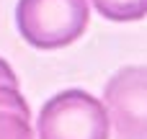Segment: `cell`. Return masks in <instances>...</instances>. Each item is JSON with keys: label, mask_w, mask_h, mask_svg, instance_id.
I'll return each mask as SVG.
<instances>
[{"label": "cell", "mask_w": 147, "mask_h": 139, "mask_svg": "<svg viewBox=\"0 0 147 139\" xmlns=\"http://www.w3.org/2000/svg\"><path fill=\"white\" fill-rule=\"evenodd\" d=\"M88 0H18L16 26L36 49H62L88 28Z\"/></svg>", "instance_id": "1"}, {"label": "cell", "mask_w": 147, "mask_h": 139, "mask_svg": "<svg viewBox=\"0 0 147 139\" xmlns=\"http://www.w3.org/2000/svg\"><path fill=\"white\" fill-rule=\"evenodd\" d=\"M111 119L106 106L78 88L49 98L36 119L39 139H109Z\"/></svg>", "instance_id": "2"}, {"label": "cell", "mask_w": 147, "mask_h": 139, "mask_svg": "<svg viewBox=\"0 0 147 139\" xmlns=\"http://www.w3.org/2000/svg\"><path fill=\"white\" fill-rule=\"evenodd\" d=\"M114 139H147V67L129 64L114 72L103 88Z\"/></svg>", "instance_id": "3"}, {"label": "cell", "mask_w": 147, "mask_h": 139, "mask_svg": "<svg viewBox=\"0 0 147 139\" xmlns=\"http://www.w3.org/2000/svg\"><path fill=\"white\" fill-rule=\"evenodd\" d=\"M0 139H34L31 111L18 88V77L0 57Z\"/></svg>", "instance_id": "4"}, {"label": "cell", "mask_w": 147, "mask_h": 139, "mask_svg": "<svg viewBox=\"0 0 147 139\" xmlns=\"http://www.w3.org/2000/svg\"><path fill=\"white\" fill-rule=\"evenodd\" d=\"M93 8L109 21H140L147 15V0H93Z\"/></svg>", "instance_id": "5"}]
</instances>
